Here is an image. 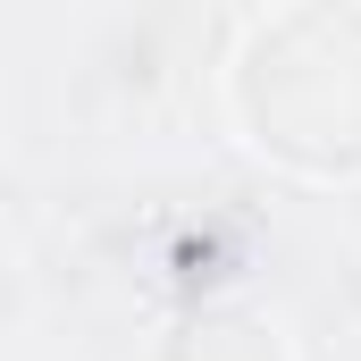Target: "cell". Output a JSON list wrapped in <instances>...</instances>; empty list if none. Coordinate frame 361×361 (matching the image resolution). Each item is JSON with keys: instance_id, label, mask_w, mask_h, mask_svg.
Returning a JSON list of instances; mask_svg holds the SVG:
<instances>
[{"instance_id": "cell-2", "label": "cell", "mask_w": 361, "mask_h": 361, "mask_svg": "<svg viewBox=\"0 0 361 361\" xmlns=\"http://www.w3.org/2000/svg\"><path fill=\"white\" fill-rule=\"evenodd\" d=\"M160 361H294V345H286V328H277L269 311H252V302H210V311H193L177 336H169Z\"/></svg>"}, {"instance_id": "cell-1", "label": "cell", "mask_w": 361, "mask_h": 361, "mask_svg": "<svg viewBox=\"0 0 361 361\" xmlns=\"http://www.w3.org/2000/svg\"><path fill=\"white\" fill-rule=\"evenodd\" d=\"M227 126L302 185H361V0L261 8L227 51Z\"/></svg>"}]
</instances>
